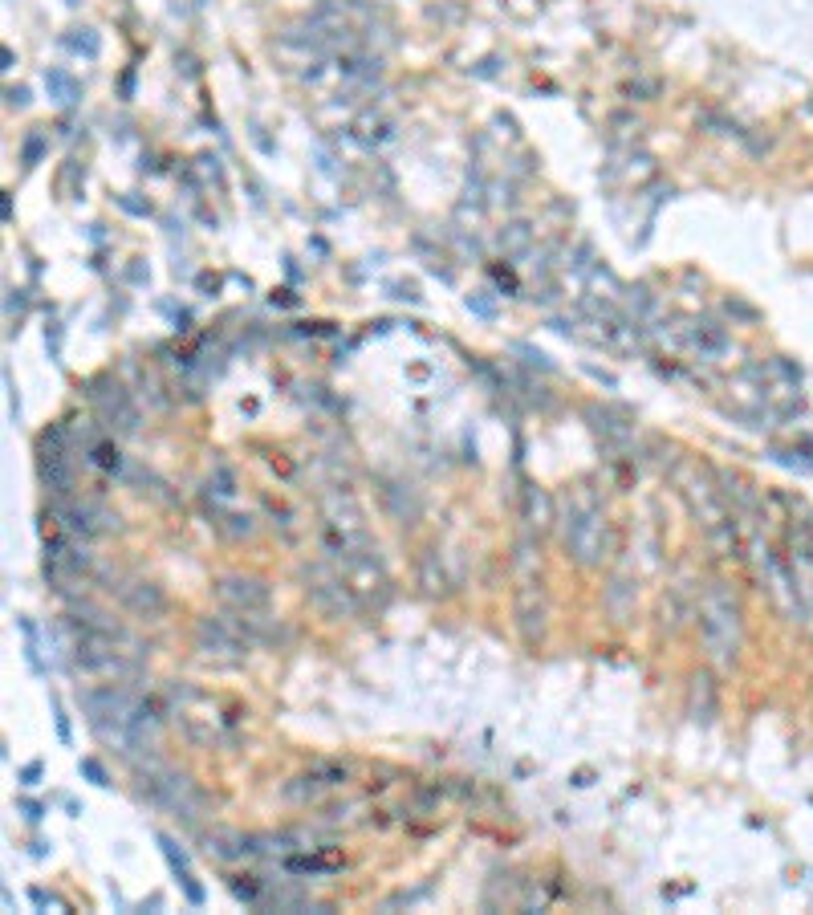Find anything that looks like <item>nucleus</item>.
<instances>
[{"mask_svg":"<svg viewBox=\"0 0 813 915\" xmlns=\"http://www.w3.org/2000/svg\"><path fill=\"white\" fill-rule=\"evenodd\" d=\"M557 525H561V545H566V554L578 566L594 570V566L610 562V554H614V529H610V521L602 517L598 501L586 493V488H578V493H570L566 501H561Z\"/></svg>","mask_w":813,"mask_h":915,"instance_id":"obj_1","label":"nucleus"},{"mask_svg":"<svg viewBox=\"0 0 813 915\" xmlns=\"http://www.w3.org/2000/svg\"><path fill=\"white\" fill-rule=\"evenodd\" d=\"M135 793H139V802H147L151 810H159V814H167L175 822H187V826H196L204 818V810H208L204 789L187 773L163 765L159 757L135 765Z\"/></svg>","mask_w":813,"mask_h":915,"instance_id":"obj_2","label":"nucleus"},{"mask_svg":"<svg viewBox=\"0 0 813 915\" xmlns=\"http://www.w3.org/2000/svg\"><path fill=\"white\" fill-rule=\"evenodd\" d=\"M720 480H712L708 468H679L675 472V488H679V497L683 505L692 509V517L704 525V533L724 549V554H740V533H736V513L728 509L724 493L716 488Z\"/></svg>","mask_w":813,"mask_h":915,"instance_id":"obj_3","label":"nucleus"},{"mask_svg":"<svg viewBox=\"0 0 813 915\" xmlns=\"http://www.w3.org/2000/svg\"><path fill=\"white\" fill-rule=\"evenodd\" d=\"M740 635H744V619H740V602L724 582H712L700 598V639L712 663L732 667L740 655Z\"/></svg>","mask_w":813,"mask_h":915,"instance_id":"obj_4","label":"nucleus"},{"mask_svg":"<svg viewBox=\"0 0 813 915\" xmlns=\"http://www.w3.org/2000/svg\"><path fill=\"white\" fill-rule=\"evenodd\" d=\"M167 708L175 716V724L183 728L187 741H196L204 749H216L224 741H232V720L236 716H216V700H208L200 688L192 684H171L167 688Z\"/></svg>","mask_w":813,"mask_h":915,"instance_id":"obj_5","label":"nucleus"},{"mask_svg":"<svg viewBox=\"0 0 813 915\" xmlns=\"http://www.w3.org/2000/svg\"><path fill=\"white\" fill-rule=\"evenodd\" d=\"M301 578H305V598L314 602L326 619H354L358 610H366L362 598H358V590L350 586V578H346L330 558H326V562H314V566H305Z\"/></svg>","mask_w":813,"mask_h":915,"instance_id":"obj_6","label":"nucleus"},{"mask_svg":"<svg viewBox=\"0 0 813 915\" xmlns=\"http://www.w3.org/2000/svg\"><path fill=\"white\" fill-rule=\"evenodd\" d=\"M196 651L204 659H216V663H240L248 651H257V647L248 643V635L232 619V610H224V615L196 619Z\"/></svg>","mask_w":813,"mask_h":915,"instance_id":"obj_7","label":"nucleus"},{"mask_svg":"<svg viewBox=\"0 0 813 915\" xmlns=\"http://www.w3.org/2000/svg\"><path fill=\"white\" fill-rule=\"evenodd\" d=\"M350 781V765H338V761H318L314 769H305V773H297V777H289L285 781V789H281V798L289 802V806H318V802H326L334 789H342Z\"/></svg>","mask_w":813,"mask_h":915,"instance_id":"obj_8","label":"nucleus"},{"mask_svg":"<svg viewBox=\"0 0 813 915\" xmlns=\"http://www.w3.org/2000/svg\"><path fill=\"white\" fill-rule=\"evenodd\" d=\"M90 403L98 407V419L110 427V432H118V436H135L139 432V407L131 403L127 387L114 383L110 375L90 383Z\"/></svg>","mask_w":813,"mask_h":915,"instance_id":"obj_9","label":"nucleus"},{"mask_svg":"<svg viewBox=\"0 0 813 915\" xmlns=\"http://www.w3.org/2000/svg\"><path fill=\"white\" fill-rule=\"evenodd\" d=\"M513 623L521 631V639L529 647H537L545 639V627H549V602H545V586L537 578H525L513 594Z\"/></svg>","mask_w":813,"mask_h":915,"instance_id":"obj_10","label":"nucleus"},{"mask_svg":"<svg viewBox=\"0 0 813 915\" xmlns=\"http://www.w3.org/2000/svg\"><path fill=\"white\" fill-rule=\"evenodd\" d=\"M110 586V594H118V602L131 610V615L147 619V623H159L167 615V594L155 586V582H143V578H122V574H102Z\"/></svg>","mask_w":813,"mask_h":915,"instance_id":"obj_11","label":"nucleus"},{"mask_svg":"<svg viewBox=\"0 0 813 915\" xmlns=\"http://www.w3.org/2000/svg\"><path fill=\"white\" fill-rule=\"evenodd\" d=\"M212 594L224 602V610H240V615H261L273 602V590L253 574H224L216 578Z\"/></svg>","mask_w":813,"mask_h":915,"instance_id":"obj_12","label":"nucleus"},{"mask_svg":"<svg viewBox=\"0 0 813 915\" xmlns=\"http://www.w3.org/2000/svg\"><path fill=\"white\" fill-rule=\"evenodd\" d=\"M586 419H590L594 436L602 440V448L610 456H631L635 452V423L627 415H618V411L594 403V407H586Z\"/></svg>","mask_w":813,"mask_h":915,"instance_id":"obj_13","label":"nucleus"},{"mask_svg":"<svg viewBox=\"0 0 813 915\" xmlns=\"http://www.w3.org/2000/svg\"><path fill=\"white\" fill-rule=\"evenodd\" d=\"M204 854L224 867L232 863H244V859H261L257 854V834H244L236 826H212L204 830Z\"/></svg>","mask_w":813,"mask_h":915,"instance_id":"obj_14","label":"nucleus"},{"mask_svg":"<svg viewBox=\"0 0 813 915\" xmlns=\"http://www.w3.org/2000/svg\"><path fill=\"white\" fill-rule=\"evenodd\" d=\"M671 342L675 346H687V350H696L700 358H720V354H728V330L720 326V322H712V318H696V322H687V326H679L675 334H671Z\"/></svg>","mask_w":813,"mask_h":915,"instance_id":"obj_15","label":"nucleus"},{"mask_svg":"<svg viewBox=\"0 0 813 915\" xmlns=\"http://www.w3.org/2000/svg\"><path fill=\"white\" fill-rule=\"evenodd\" d=\"M521 521H525V529L529 533H549L553 525H557V505H553V497L545 493L541 484H525L521 488Z\"/></svg>","mask_w":813,"mask_h":915,"instance_id":"obj_16","label":"nucleus"},{"mask_svg":"<svg viewBox=\"0 0 813 915\" xmlns=\"http://www.w3.org/2000/svg\"><path fill=\"white\" fill-rule=\"evenodd\" d=\"M37 468H41V480L53 497H74V464H70V452H57V448H41L37 452Z\"/></svg>","mask_w":813,"mask_h":915,"instance_id":"obj_17","label":"nucleus"},{"mask_svg":"<svg viewBox=\"0 0 813 915\" xmlns=\"http://www.w3.org/2000/svg\"><path fill=\"white\" fill-rule=\"evenodd\" d=\"M635 598H639V586L631 574H614L602 590V606H606V615L622 627V623H631L635 619Z\"/></svg>","mask_w":813,"mask_h":915,"instance_id":"obj_18","label":"nucleus"},{"mask_svg":"<svg viewBox=\"0 0 813 915\" xmlns=\"http://www.w3.org/2000/svg\"><path fill=\"white\" fill-rule=\"evenodd\" d=\"M155 842H159V850H163V859L171 863V871H175V879H179V887H183V895H187V903H204V887L196 883V875H192V867H187V854L179 850V842L175 838H167V834H155Z\"/></svg>","mask_w":813,"mask_h":915,"instance_id":"obj_19","label":"nucleus"},{"mask_svg":"<svg viewBox=\"0 0 813 915\" xmlns=\"http://www.w3.org/2000/svg\"><path fill=\"white\" fill-rule=\"evenodd\" d=\"M383 505H387V513L399 521V525H415L419 521V513H423V505H419V497L411 493V484H399V480H383Z\"/></svg>","mask_w":813,"mask_h":915,"instance_id":"obj_20","label":"nucleus"},{"mask_svg":"<svg viewBox=\"0 0 813 915\" xmlns=\"http://www.w3.org/2000/svg\"><path fill=\"white\" fill-rule=\"evenodd\" d=\"M687 712H692L696 724H712L716 716V684L708 671H700V676L692 680V688H687Z\"/></svg>","mask_w":813,"mask_h":915,"instance_id":"obj_21","label":"nucleus"},{"mask_svg":"<svg viewBox=\"0 0 813 915\" xmlns=\"http://www.w3.org/2000/svg\"><path fill=\"white\" fill-rule=\"evenodd\" d=\"M45 90H49V98H53L57 106H74V102L82 98V86H78L66 70H49V74H45Z\"/></svg>","mask_w":813,"mask_h":915,"instance_id":"obj_22","label":"nucleus"},{"mask_svg":"<svg viewBox=\"0 0 813 915\" xmlns=\"http://www.w3.org/2000/svg\"><path fill=\"white\" fill-rule=\"evenodd\" d=\"M212 525H216L228 541H244V537L257 533V521L248 517V513H216V509H212Z\"/></svg>","mask_w":813,"mask_h":915,"instance_id":"obj_23","label":"nucleus"},{"mask_svg":"<svg viewBox=\"0 0 813 915\" xmlns=\"http://www.w3.org/2000/svg\"><path fill=\"white\" fill-rule=\"evenodd\" d=\"M529 244H533V228L525 220H513V224L500 228V249H505L509 257H525Z\"/></svg>","mask_w":813,"mask_h":915,"instance_id":"obj_24","label":"nucleus"},{"mask_svg":"<svg viewBox=\"0 0 813 915\" xmlns=\"http://www.w3.org/2000/svg\"><path fill=\"white\" fill-rule=\"evenodd\" d=\"M419 582H423L427 594H444L448 590V574H444L440 554H435V549H427V554L419 558Z\"/></svg>","mask_w":813,"mask_h":915,"instance_id":"obj_25","label":"nucleus"},{"mask_svg":"<svg viewBox=\"0 0 813 915\" xmlns=\"http://www.w3.org/2000/svg\"><path fill=\"white\" fill-rule=\"evenodd\" d=\"M232 895H236L240 903H248V907H265L269 883H265L261 875H240V879H232Z\"/></svg>","mask_w":813,"mask_h":915,"instance_id":"obj_26","label":"nucleus"},{"mask_svg":"<svg viewBox=\"0 0 813 915\" xmlns=\"http://www.w3.org/2000/svg\"><path fill=\"white\" fill-rule=\"evenodd\" d=\"M338 867H342L338 859H314V854H289V859H285V871L289 875H330Z\"/></svg>","mask_w":813,"mask_h":915,"instance_id":"obj_27","label":"nucleus"},{"mask_svg":"<svg viewBox=\"0 0 813 915\" xmlns=\"http://www.w3.org/2000/svg\"><path fill=\"white\" fill-rule=\"evenodd\" d=\"M86 460L102 472H122V452L110 444V440H98L94 448H86Z\"/></svg>","mask_w":813,"mask_h":915,"instance_id":"obj_28","label":"nucleus"},{"mask_svg":"<svg viewBox=\"0 0 813 915\" xmlns=\"http://www.w3.org/2000/svg\"><path fill=\"white\" fill-rule=\"evenodd\" d=\"M17 627L25 631V659H29V667H33L37 676H41V671H45V663H41V647H37V627H33L29 619H17Z\"/></svg>","mask_w":813,"mask_h":915,"instance_id":"obj_29","label":"nucleus"},{"mask_svg":"<svg viewBox=\"0 0 813 915\" xmlns=\"http://www.w3.org/2000/svg\"><path fill=\"white\" fill-rule=\"evenodd\" d=\"M208 488H212V493H216V497H220V501H232V497H236V476H232V472H228V468H224V464H220V468H216V472H212V480H208Z\"/></svg>","mask_w":813,"mask_h":915,"instance_id":"obj_30","label":"nucleus"},{"mask_svg":"<svg viewBox=\"0 0 813 915\" xmlns=\"http://www.w3.org/2000/svg\"><path fill=\"white\" fill-rule=\"evenodd\" d=\"M70 49H78V53H86V57H98V53H102V41H98L94 29H78V37H70Z\"/></svg>","mask_w":813,"mask_h":915,"instance_id":"obj_31","label":"nucleus"},{"mask_svg":"<svg viewBox=\"0 0 813 915\" xmlns=\"http://www.w3.org/2000/svg\"><path fill=\"white\" fill-rule=\"evenodd\" d=\"M41 155H45V135H41V131H33V135L25 139L21 163H25V167H33V163H41Z\"/></svg>","mask_w":813,"mask_h":915,"instance_id":"obj_32","label":"nucleus"},{"mask_svg":"<svg viewBox=\"0 0 813 915\" xmlns=\"http://www.w3.org/2000/svg\"><path fill=\"white\" fill-rule=\"evenodd\" d=\"M78 769H82V777H90V781H94V785H98V789H106V785H110V777H106V769H102V765H98V761H94V757H82V765H78Z\"/></svg>","mask_w":813,"mask_h":915,"instance_id":"obj_33","label":"nucleus"},{"mask_svg":"<svg viewBox=\"0 0 813 915\" xmlns=\"http://www.w3.org/2000/svg\"><path fill=\"white\" fill-rule=\"evenodd\" d=\"M513 350H517V354H525V362H529V366H541V371H553V362H549L541 350H533V346H525V342H517Z\"/></svg>","mask_w":813,"mask_h":915,"instance_id":"obj_34","label":"nucleus"},{"mask_svg":"<svg viewBox=\"0 0 813 915\" xmlns=\"http://www.w3.org/2000/svg\"><path fill=\"white\" fill-rule=\"evenodd\" d=\"M468 310L480 314V318H496V305H492L484 293H472V297H468Z\"/></svg>","mask_w":813,"mask_h":915,"instance_id":"obj_35","label":"nucleus"},{"mask_svg":"<svg viewBox=\"0 0 813 915\" xmlns=\"http://www.w3.org/2000/svg\"><path fill=\"white\" fill-rule=\"evenodd\" d=\"M53 716H57V737H61V745H70V716H66V708H61V700H53Z\"/></svg>","mask_w":813,"mask_h":915,"instance_id":"obj_36","label":"nucleus"},{"mask_svg":"<svg viewBox=\"0 0 813 915\" xmlns=\"http://www.w3.org/2000/svg\"><path fill=\"white\" fill-rule=\"evenodd\" d=\"M5 98H9V106H13V110H25V106H29V90H25V86H9V90H5Z\"/></svg>","mask_w":813,"mask_h":915,"instance_id":"obj_37","label":"nucleus"},{"mask_svg":"<svg viewBox=\"0 0 813 915\" xmlns=\"http://www.w3.org/2000/svg\"><path fill=\"white\" fill-rule=\"evenodd\" d=\"M17 806H21V814H25L29 822H41V814H45V806H41V802H29V798H21Z\"/></svg>","mask_w":813,"mask_h":915,"instance_id":"obj_38","label":"nucleus"},{"mask_svg":"<svg viewBox=\"0 0 813 915\" xmlns=\"http://www.w3.org/2000/svg\"><path fill=\"white\" fill-rule=\"evenodd\" d=\"M33 903H37V907H66V903H61L57 895H49V891H41V887L33 891Z\"/></svg>","mask_w":813,"mask_h":915,"instance_id":"obj_39","label":"nucleus"},{"mask_svg":"<svg viewBox=\"0 0 813 915\" xmlns=\"http://www.w3.org/2000/svg\"><path fill=\"white\" fill-rule=\"evenodd\" d=\"M45 342H49V354L57 358V354H61V330H57V326H53V330L45 326Z\"/></svg>","mask_w":813,"mask_h":915,"instance_id":"obj_40","label":"nucleus"},{"mask_svg":"<svg viewBox=\"0 0 813 915\" xmlns=\"http://www.w3.org/2000/svg\"><path fill=\"white\" fill-rule=\"evenodd\" d=\"M37 781H41V765L33 761V765H25V769H21V785H37Z\"/></svg>","mask_w":813,"mask_h":915,"instance_id":"obj_41","label":"nucleus"}]
</instances>
